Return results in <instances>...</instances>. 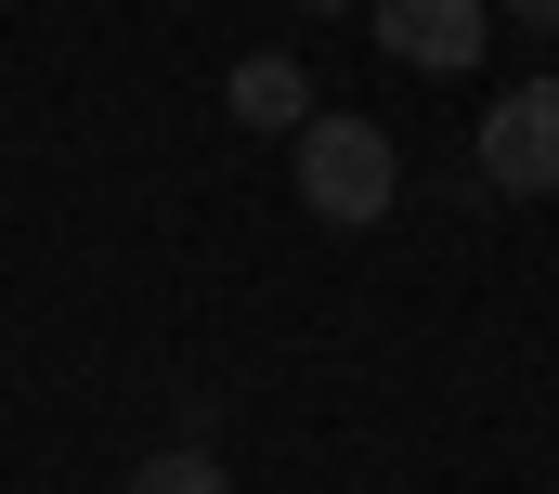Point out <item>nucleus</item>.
<instances>
[{"label":"nucleus","instance_id":"nucleus-1","mask_svg":"<svg viewBox=\"0 0 559 494\" xmlns=\"http://www.w3.org/2000/svg\"><path fill=\"white\" fill-rule=\"evenodd\" d=\"M391 196H404V156H391L378 118H312L299 130V209L312 222L365 235V222H391Z\"/></svg>","mask_w":559,"mask_h":494},{"label":"nucleus","instance_id":"nucleus-2","mask_svg":"<svg viewBox=\"0 0 559 494\" xmlns=\"http://www.w3.org/2000/svg\"><path fill=\"white\" fill-rule=\"evenodd\" d=\"M481 183L495 196H559V79H521L481 118Z\"/></svg>","mask_w":559,"mask_h":494},{"label":"nucleus","instance_id":"nucleus-3","mask_svg":"<svg viewBox=\"0 0 559 494\" xmlns=\"http://www.w3.org/2000/svg\"><path fill=\"white\" fill-rule=\"evenodd\" d=\"M378 39L429 79H455V66H481V0H378Z\"/></svg>","mask_w":559,"mask_h":494},{"label":"nucleus","instance_id":"nucleus-4","mask_svg":"<svg viewBox=\"0 0 559 494\" xmlns=\"http://www.w3.org/2000/svg\"><path fill=\"white\" fill-rule=\"evenodd\" d=\"M235 118L248 130H312V92H299L286 52H248V66H235Z\"/></svg>","mask_w":559,"mask_h":494},{"label":"nucleus","instance_id":"nucleus-5","mask_svg":"<svg viewBox=\"0 0 559 494\" xmlns=\"http://www.w3.org/2000/svg\"><path fill=\"white\" fill-rule=\"evenodd\" d=\"M131 494H235L209 456H156V469H131Z\"/></svg>","mask_w":559,"mask_h":494},{"label":"nucleus","instance_id":"nucleus-6","mask_svg":"<svg viewBox=\"0 0 559 494\" xmlns=\"http://www.w3.org/2000/svg\"><path fill=\"white\" fill-rule=\"evenodd\" d=\"M508 13H521V26H559V0H508Z\"/></svg>","mask_w":559,"mask_h":494},{"label":"nucleus","instance_id":"nucleus-7","mask_svg":"<svg viewBox=\"0 0 559 494\" xmlns=\"http://www.w3.org/2000/svg\"><path fill=\"white\" fill-rule=\"evenodd\" d=\"M299 13H338V0H299Z\"/></svg>","mask_w":559,"mask_h":494}]
</instances>
